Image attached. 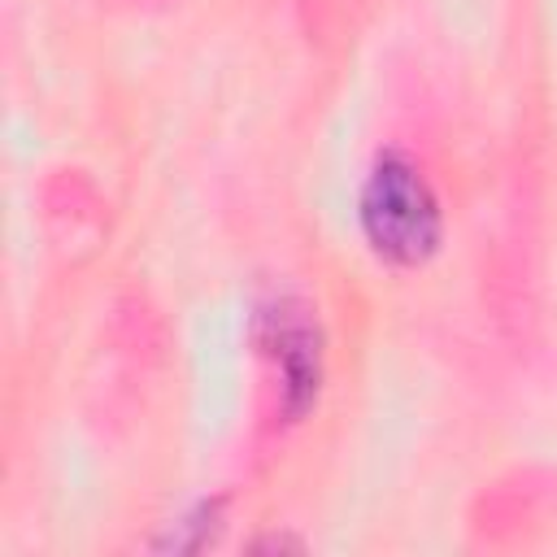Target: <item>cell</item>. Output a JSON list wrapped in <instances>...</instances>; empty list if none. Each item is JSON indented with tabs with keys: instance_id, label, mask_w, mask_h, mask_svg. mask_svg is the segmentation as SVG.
Returning <instances> with one entry per match:
<instances>
[{
	"instance_id": "6da1fadb",
	"label": "cell",
	"mask_w": 557,
	"mask_h": 557,
	"mask_svg": "<svg viewBox=\"0 0 557 557\" xmlns=\"http://www.w3.org/2000/svg\"><path fill=\"white\" fill-rule=\"evenodd\" d=\"M357 226L370 252L396 270L426 265L444 244V205L422 165L400 152H374L357 191Z\"/></svg>"
},
{
	"instance_id": "7a4b0ae2",
	"label": "cell",
	"mask_w": 557,
	"mask_h": 557,
	"mask_svg": "<svg viewBox=\"0 0 557 557\" xmlns=\"http://www.w3.org/2000/svg\"><path fill=\"white\" fill-rule=\"evenodd\" d=\"M257 348L274 361L278 405L287 422H300L322 392V326L313 309L296 296H270L252 318Z\"/></svg>"
},
{
	"instance_id": "3957f363",
	"label": "cell",
	"mask_w": 557,
	"mask_h": 557,
	"mask_svg": "<svg viewBox=\"0 0 557 557\" xmlns=\"http://www.w3.org/2000/svg\"><path fill=\"white\" fill-rule=\"evenodd\" d=\"M218 527H222V500H200L178 522H170V531L157 540V548H165V553H196V548H205L218 535Z\"/></svg>"
},
{
	"instance_id": "277c9868",
	"label": "cell",
	"mask_w": 557,
	"mask_h": 557,
	"mask_svg": "<svg viewBox=\"0 0 557 557\" xmlns=\"http://www.w3.org/2000/svg\"><path fill=\"white\" fill-rule=\"evenodd\" d=\"M252 548H305L300 540H287V535H265V540H257Z\"/></svg>"
}]
</instances>
